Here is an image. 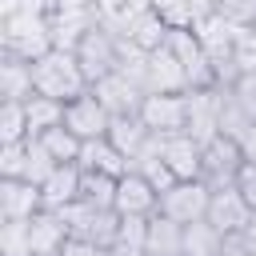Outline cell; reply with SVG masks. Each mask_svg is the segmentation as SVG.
Wrapping results in <instances>:
<instances>
[{"instance_id":"obj_1","label":"cell","mask_w":256,"mask_h":256,"mask_svg":"<svg viewBox=\"0 0 256 256\" xmlns=\"http://www.w3.org/2000/svg\"><path fill=\"white\" fill-rule=\"evenodd\" d=\"M32 84H36L40 96H52V100H64V104L92 88L84 68H80V60H76V52H60V48H52L40 60H32Z\"/></svg>"},{"instance_id":"obj_2","label":"cell","mask_w":256,"mask_h":256,"mask_svg":"<svg viewBox=\"0 0 256 256\" xmlns=\"http://www.w3.org/2000/svg\"><path fill=\"white\" fill-rule=\"evenodd\" d=\"M0 48L8 56L20 60H40L52 52V32H48V16H36L28 8H16L8 16H0Z\"/></svg>"},{"instance_id":"obj_3","label":"cell","mask_w":256,"mask_h":256,"mask_svg":"<svg viewBox=\"0 0 256 256\" xmlns=\"http://www.w3.org/2000/svg\"><path fill=\"white\" fill-rule=\"evenodd\" d=\"M208 204H212V184L208 180H176L164 196H160V208L164 216L180 220V224H192V220H204L208 216Z\"/></svg>"},{"instance_id":"obj_4","label":"cell","mask_w":256,"mask_h":256,"mask_svg":"<svg viewBox=\"0 0 256 256\" xmlns=\"http://www.w3.org/2000/svg\"><path fill=\"white\" fill-rule=\"evenodd\" d=\"M140 120L148 132H184L188 128V92H148L140 100Z\"/></svg>"},{"instance_id":"obj_5","label":"cell","mask_w":256,"mask_h":256,"mask_svg":"<svg viewBox=\"0 0 256 256\" xmlns=\"http://www.w3.org/2000/svg\"><path fill=\"white\" fill-rule=\"evenodd\" d=\"M76 60H80V68H84L88 84H96L100 76L116 72V64H120V40H116L112 32H104V28H100V20H96V24H92V32L80 40Z\"/></svg>"},{"instance_id":"obj_6","label":"cell","mask_w":256,"mask_h":256,"mask_svg":"<svg viewBox=\"0 0 256 256\" xmlns=\"http://www.w3.org/2000/svg\"><path fill=\"white\" fill-rule=\"evenodd\" d=\"M224 96L228 88H188V136H196L200 144H208L212 136H220V112H224Z\"/></svg>"},{"instance_id":"obj_7","label":"cell","mask_w":256,"mask_h":256,"mask_svg":"<svg viewBox=\"0 0 256 256\" xmlns=\"http://www.w3.org/2000/svg\"><path fill=\"white\" fill-rule=\"evenodd\" d=\"M240 164H244V148H240L236 136H224V132H220V136H212V140L204 144V180H208L212 188L236 184Z\"/></svg>"},{"instance_id":"obj_8","label":"cell","mask_w":256,"mask_h":256,"mask_svg":"<svg viewBox=\"0 0 256 256\" xmlns=\"http://www.w3.org/2000/svg\"><path fill=\"white\" fill-rule=\"evenodd\" d=\"M64 128H72L80 140H96V136H108L112 112H108V108L96 100V92L88 88L84 96H76V100L64 104Z\"/></svg>"},{"instance_id":"obj_9","label":"cell","mask_w":256,"mask_h":256,"mask_svg":"<svg viewBox=\"0 0 256 256\" xmlns=\"http://www.w3.org/2000/svg\"><path fill=\"white\" fill-rule=\"evenodd\" d=\"M208 220H212L224 236H232V232H244V228L256 220V208L240 196V188H236V184H228V188H212Z\"/></svg>"},{"instance_id":"obj_10","label":"cell","mask_w":256,"mask_h":256,"mask_svg":"<svg viewBox=\"0 0 256 256\" xmlns=\"http://www.w3.org/2000/svg\"><path fill=\"white\" fill-rule=\"evenodd\" d=\"M44 208L40 184L24 176H0V220H32Z\"/></svg>"},{"instance_id":"obj_11","label":"cell","mask_w":256,"mask_h":256,"mask_svg":"<svg viewBox=\"0 0 256 256\" xmlns=\"http://www.w3.org/2000/svg\"><path fill=\"white\" fill-rule=\"evenodd\" d=\"M120 216H152L160 208V192L148 184L144 172L128 168L120 180H116V204H112Z\"/></svg>"},{"instance_id":"obj_12","label":"cell","mask_w":256,"mask_h":256,"mask_svg":"<svg viewBox=\"0 0 256 256\" xmlns=\"http://www.w3.org/2000/svg\"><path fill=\"white\" fill-rule=\"evenodd\" d=\"M164 164L176 172V180H204V144L188 132L164 136Z\"/></svg>"},{"instance_id":"obj_13","label":"cell","mask_w":256,"mask_h":256,"mask_svg":"<svg viewBox=\"0 0 256 256\" xmlns=\"http://www.w3.org/2000/svg\"><path fill=\"white\" fill-rule=\"evenodd\" d=\"M92 92H96V100L112 112V116H136L140 112V100L148 96V92H140L128 76H120V72H108V76H100L96 84H92Z\"/></svg>"},{"instance_id":"obj_14","label":"cell","mask_w":256,"mask_h":256,"mask_svg":"<svg viewBox=\"0 0 256 256\" xmlns=\"http://www.w3.org/2000/svg\"><path fill=\"white\" fill-rule=\"evenodd\" d=\"M148 92H188V72L168 44L148 52Z\"/></svg>"},{"instance_id":"obj_15","label":"cell","mask_w":256,"mask_h":256,"mask_svg":"<svg viewBox=\"0 0 256 256\" xmlns=\"http://www.w3.org/2000/svg\"><path fill=\"white\" fill-rule=\"evenodd\" d=\"M96 20H100V12H52V16H48L52 48H60V52H76L80 40L92 32Z\"/></svg>"},{"instance_id":"obj_16","label":"cell","mask_w":256,"mask_h":256,"mask_svg":"<svg viewBox=\"0 0 256 256\" xmlns=\"http://www.w3.org/2000/svg\"><path fill=\"white\" fill-rule=\"evenodd\" d=\"M28 224H32V256H56L64 248V240L72 236L68 224L60 220V212H52V208H40Z\"/></svg>"},{"instance_id":"obj_17","label":"cell","mask_w":256,"mask_h":256,"mask_svg":"<svg viewBox=\"0 0 256 256\" xmlns=\"http://www.w3.org/2000/svg\"><path fill=\"white\" fill-rule=\"evenodd\" d=\"M144 252L148 256H184V224L172 220V216H164V212H152Z\"/></svg>"},{"instance_id":"obj_18","label":"cell","mask_w":256,"mask_h":256,"mask_svg":"<svg viewBox=\"0 0 256 256\" xmlns=\"http://www.w3.org/2000/svg\"><path fill=\"white\" fill-rule=\"evenodd\" d=\"M36 84H32V60L20 56H0V100H32Z\"/></svg>"},{"instance_id":"obj_19","label":"cell","mask_w":256,"mask_h":256,"mask_svg":"<svg viewBox=\"0 0 256 256\" xmlns=\"http://www.w3.org/2000/svg\"><path fill=\"white\" fill-rule=\"evenodd\" d=\"M80 168H96V172H108V176H124L132 164H128V156L108 140V136H96V140H84V148H80V160H76Z\"/></svg>"},{"instance_id":"obj_20","label":"cell","mask_w":256,"mask_h":256,"mask_svg":"<svg viewBox=\"0 0 256 256\" xmlns=\"http://www.w3.org/2000/svg\"><path fill=\"white\" fill-rule=\"evenodd\" d=\"M40 192H44V208H64L80 200V164H56V172L40 184Z\"/></svg>"},{"instance_id":"obj_21","label":"cell","mask_w":256,"mask_h":256,"mask_svg":"<svg viewBox=\"0 0 256 256\" xmlns=\"http://www.w3.org/2000/svg\"><path fill=\"white\" fill-rule=\"evenodd\" d=\"M168 24H164V16L156 12V8H148V12H140L132 24H128V40L136 44V48H144V52H156V48H164L168 44Z\"/></svg>"},{"instance_id":"obj_22","label":"cell","mask_w":256,"mask_h":256,"mask_svg":"<svg viewBox=\"0 0 256 256\" xmlns=\"http://www.w3.org/2000/svg\"><path fill=\"white\" fill-rule=\"evenodd\" d=\"M220 248H224V232L208 216L184 224V256H220Z\"/></svg>"},{"instance_id":"obj_23","label":"cell","mask_w":256,"mask_h":256,"mask_svg":"<svg viewBox=\"0 0 256 256\" xmlns=\"http://www.w3.org/2000/svg\"><path fill=\"white\" fill-rule=\"evenodd\" d=\"M108 140L132 160L140 148H144V140H148V124L140 120V112L136 116H112V128H108Z\"/></svg>"},{"instance_id":"obj_24","label":"cell","mask_w":256,"mask_h":256,"mask_svg":"<svg viewBox=\"0 0 256 256\" xmlns=\"http://www.w3.org/2000/svg\"><path fill=\"white\" fill-rule=\"evenodd\" d=\"M32 124H28V104L24 100H0V144H16L28 140Z\"/></svg>"},{"instance_id":"obj_25","label":"cell","mask_w":256,"mask_h":256,"mask_svg":"<svg viewBox=\"0 0 256 256\" xmlns=\"http://www.w3.org/2000/svg\"><path fill=\"white\" fill-rule=\"evenodd\" d=\"M116 180L120 176H108V172H96V168H80V196L96 208H112L116 204Z\"/></svg>"},{"instance_id":"obj_26","label":"cell","mask_w":256,"mask_h":256,"mask_svg":"<svg viewBox=\"0 0 256 256\" xmlns=\"http://www.w3.org/2000/svg\"><path fill=\"white\" fill-rule=\"evenodd\" d=\"M148 220H152V216H120L112 252H116V256H136V252H144V244H148Z\"/></svg>"},{"instance_id":"obj_27","label":"cell","mask_w":256,"mask_h":256,"mask_svg":"<svg viewBox=\"0 0 256 256\" xmlns=\"http://www.w3.org/2000/svg\"><path fill=\"white\" fill-rule=\"evenodd\" d=\"M28 104V124H32V136H40V132H48V128H56V124H64V100H52V96H32V100H24Z\"/></svg>"},{"instance_id":"obj_28","label":"cell","mask_w":256,"mask_h":256,"mask_svg":"<svg viewBox=\"0 0 256 256\" xmlns=\"http://www.w3.org/2000/svg\"><path fill=\"white\" fill-rule=\"evenodd\" d=\"M40 144H44L60 164H76V160H80V148H84V140H80L72 128H64V124H56V128L40 132Z\"/></svg>"},{"instance_id":"obj_29","label":"cell","mask_w":256,"mask_h":256,"mask_svg":"<svg viewBox=\"0 0 256 256\" xmlns=\"http://www.w3.org/2000/svg\"><path fill=\"white\" fill-rule=\"evenodd\" d=\"M0 256H32V224L28 220L0 224Z\"/></svg>"},{"instance_id":"obj_30","label":"cell","mask_w":256,"mask_h":256,"mask_svg":"<svg viewBox=\"0 0 256 256\" xmlns=\"http://www.w3.org/2000/svg\"><path fill=\"white\" fill-rule=\"evenodd\" d=\"M56 156L40 144V136H28V164H24V180H32V184H44L52 172H56Z\"/></svg>"},{"instance_id":"obj_31","label":"cell","mask_w":256,"mask_h":256,"mask_svg":"<svg viewBox=\"0 0 256 256\" xmlns=\"http://www.w3.org/2000/svg\"><path fill=\"white\" fill-rule=\"evenodd\" d=\"M52 212H60V220L68 224V232L72 236H88V228H92V220H96V204H88L84 196L80 200H72V204H64V208H52Z\"/></svg>"},{"instance_id":"obj_32","label":"cell","mask_w":256,"mask_h":256,"mask_svg":"<svg viewBox=\"0 0 256 256\" xmlns=\"http://www.w3.org/2000/svg\"><path fill=\"white\" fill-rule=\"evenodd\" d=\"M152 8L164 16L168 28H192V24H196V8H192V0H152Z\"/></svg>"},{"instance_id":"obj_33","label":"cell","mask_w":256,"mask_h":256,"mask_svg":"<svg viewBox=\"0 0 256 256\" xmlns=\"http://www.w3.org/2000/svg\"><path fill=\"white\" fill-rule=\"evenodd\" d=\"M216 12L236 28H256V0H216Z\"/></svg>"},{"instance_id":"obj_34","label":"cell","mask_w":256,"mask_h":256,"mask_svg":"<svg viewBox=\"0 0 256 256\" xmlns=\"http://www.w3.org/2000/svg\"><path fill=\"white\" fill-rule=\"evenodd\" d=\"M24 164H28V140L0 144V176H24Z\"/></svg>"},{"instance_id":"obj_35","label":"cell","mask_w":256,"mask_h":256,"mask_svg":"<svg viewBox=\"0 0 256 256\" xmlns=\"http://www.w3.org/2000/svg\"><path fill=\"white\" fill-rule=\"evenodd\" d=\"M136 172H144V176H148V184H152V188H156L160 196H164V192H168V188L176 184V172H172V168L164 164V156H152V160L136 164Z\"/></svg>"},{"instance_id":"obj_36","label":"cell","mask_w":256,"mask_h":256,"mask_svg":"<svg viewBox=\"0 0 256 256\" xmlns=\"http://www.w3.org/2000/svg\"><path fill=\"white\" fill-rule=\"evenodd\" d=\"M228 92H232V100H236V104H240V108L256 120V72H252V76H240Z\"/></svg>"},{"instance_id":"obj_37","label":"cell","mask_w":256,"mask_h":256,"mask_svg":"<svg viewBox=\"0 0 256 256\" xmlns=\"http://www.w3.org/2000/svg\"><path fill=\"white\" fill-rule=\"evenodd\" d=\"M60 256H108V248H100V244L88 240V236H68L64 248H60Z\"/></svg>"},{"instance_id":"obj_38","label":"cell","mask_w":256,"mask_h":256,"mask_svg":"<svg viewBox=\"0 0 256 256\" xmlns=\"http://www.w3.org/2000/svg\"><path fill=\"white\" fill-rule=\"evenodd\" d=\"M236 188H240V196L256 208V160H244V164H240V172H236Z\"/></svg>"},{"instance_id":"obj_39","label":"cell","mask_w":256,"mask_h":256,"mask_svg":"<svg viewBox=\"0 0 256 256\" xmlns=\"http://www.w3.org/2000/svg\"><path fill=\"white\" fill-rule=\"evenodd\" d=\"M220 256H252V252H248L244 236H240V232H232V236H224V248H220Z\"/></svg>"},{"instance_id":"obj_40","label":"cell","mask_w":256,"mask_h":256,"mask_svg":"<svg viewBox=\"0 0 256 256\" xmlns=\"http://www.w3.org/2000/svg\"><path fill=\"white\" fill-rule=\"evenodd\" d=\"M56 12H96V0H56Z\"/></svg>"},{"instance_id":"obj_41","label":"cell","mask_w":256,"mask_h":256,"mask_svg":"<svg viewBox=\"0 0 256 256\" xmlns=\"http://www.w3.org/2000/svg\"><path fill=\"white\" fill-rule=\"evenodd\" d=\"M240 148H244V160H256V120H252L248 132L240 136Z\"/></svg>"},{"instance_id":"obj_42","label":"cell","mask_w":256,"mask_h":256,"mask_svg":"<svg viewBox=\"0 0 256 256\" xmlns=\"http://www.w3.org/2000/svg\"><path fill=\"white\" fill-rule=\"evenodd\" d=\"M124 4H128V0H96V12H100V16H108V12H120Z\"/></svg>"},{"instance_id":"obj_43","label":"cell","mask_w":256,"mask_h":256,"mask_svg":"<svg viewBox=\"0 0 256 256\" xmlns=\"http://www.w3.org/2000/svg\"><path fill=\"white\" fill-rule=\"evenodd\" d=\"M240 236H244V244H248V252L256 256V220H252V224H248V228H244Z\"/></svg>"},{"instance_id":"obj_44","label":"cell","mask_w":256,"mask_h":256,"mask_svg":"<svg viewBox=\"0 0 256 256\" xmlns=\"http://www.w3.org/2000/svg\"><path fill=\"white\" fill-rule=\"evenodd\" d=\"M16 8H24V0H0V16H8V12H16Z\"/></svg>"},{"instance_id":"obj_45","label":"cell","mask_w":256,"mask_h":256,"mask_svg":"<svg viewBox=\"0 0 256 256\" xmlns=\"http://www.w3.org/2000/svg\"><path fill=\"white\" fill-rule=\"evenodd\" d=\"M136 256H148V252H136Z\"/></svg>"},{"instance_id":"obj_46","label":"cell","mask_w":256,"mask_h":256,"mask_svg":"<svg viewBox=\"0 0 256 256\" xmlns=\"http://www.w3.org/2000/svg\"><path fill=\"white\" fill-rule=\"evenodd\" d=\"M108 256H116V252H108Z\"/></svg>"},{"instance_id":"obj_47","label":"cell","mask_w":256,"mask_h":256,"mask_svg":"<svg viewBox=\"0 0 256 256\" xmlns=\"http://www.w3.org/2000/svg\"><path fill=\"white\" fill-rule=\"evenodd\" d=\"M56 256H60V252H56Z\"/></svg>"}]
</instances>
